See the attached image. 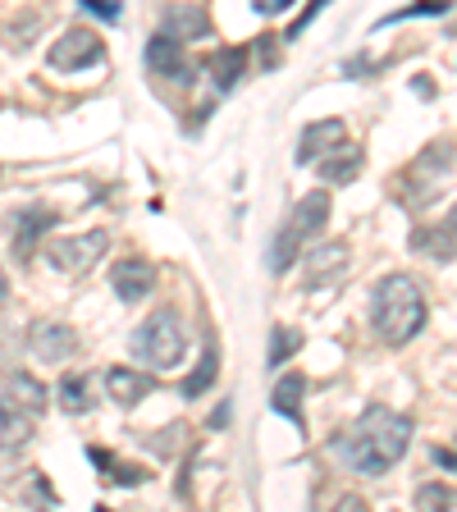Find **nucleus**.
Instances as JSON below:
<instances>
[{
  "label": "nucleus",
  "instance_id": "obj_1",
  "mask_svg": "<svg viewBox=\"0 0 457 512\" xmlns=\"http://www.w3.org/2000/svg\"><path fill=\"white\" fill-rule=\"evenodd\" d=\"M412 444V421L394 407H366L339 439H334V453H339L343 467H352L357 476H384Z\"/></svg>",
  "mask_w": 457,
  "mask_h": 512
},
{
  "label": "nucleus",
  "instance_id": "obj_2",
  "mask_svg": "<svg viewBox=\"0 0 457 512\" xmlns=\"http://www.w3.org/2000/svg\"><path fill=\"white\" fill-rule=\"evenodd\" d=\"M371 325L389 348H403L426 325V293L412 275H384L371 293Z\"/></svg>",
  "mask_w": 457,
  "mask_h": 512
},
{
  "label": "nucleus",
  "instance_id": "obj_3",
  "mask_svg": "<svg viewBox=\"0 0 457 512\" xmlns=\"http://www.w3.org/2000/svg\"><path fill=\"white\" fill-rule=\"evenodd\" d=\"M128 348H133V357H138V362L156 366V371H174V366H183V352H188V330H183L179 311L160 307L156 316H147L138 330H133Z\"/></svg>",
  "mask_w": 457,
  "mask_h": 512
},
{
  "label": "nucleus",
  "instance_id": "obj_4",
  "mask_svg": "<svg viewBox=\"0 0 457 512\" xmlns=\"http://www.w3.org/2000/svg\"><path fill=\"white\" fill-rule=\"evenodd\" d=\"M325 224H330V192H307V197L293 206L288 224L275 234V247H270V270L284 275V270L302 256V247H307Z\"/></svg>",
  "mask_w": 457,
  "mask_h": 512
},
{
  "label": "nucleus",
  "instance_id": "obj_5",
  "mask_svg": "<svg viewBox=\"0 0 457 512\" xmlns=\"http://www.w3.org/2000/svg\"><path fill=\"white\" fill-rule=\"evenodd\" d=\"M398 179H403V188H407V183H421V188L407 192V206H426L430 197H435V192L453 179V142H448V138L430 142V147L421 151V156H416L412 165L398 174Z\"/></svg>",
  "mask_w": 457,
  "mask_h": 512
},
{
  "label": "nucleus",
  "instance_id": "obj_6",
  "mask_svg": "<svg viewBox=\"0 0 457 512\" xmlns=\"http://www.w3.org/2000/svg\"><path fill=\"white\" fill-rule=\"evenodd\" d=\"M110 247V234L106 229H87V234H74V238H55L46 247V261L64 275H87V270L101 261V252Z\"/></svg>",
  "mask_w": 457,
  "mask_h": 512
},
{
  "label": "nucleus",
  "instance_id": "obj_7",
  "mask_svg": "<svg viewBox=\"0 0 457 512\" xmlns=\"http://www.w3.org/2000/svg\"><path fill=\"white\" fill-rule=\"evenodd\" d=\"M101 55H106V46H101V37H96L92 28H69L60 42L46 51V64L60 69V74H69V69H87V64H96Z\"/></svg>",
  "mask_w": 457,
  "mask_h": 512
},
{
  "label": "nucleus",
  "instance_id": "obj_8",
  "mask_svg": "<svg viewBox=\"0 0 457 512\" xmlns=\"http://www.w3.org/2000/svg\"><path fill=\"white\" fill-rule=\"evenodd\" d=\"M28 343H32V352H37V362H69V357L83 348L74 325H60V320H37Z\"/></svg>",
  "mask_w": 457,
  "mask_h": 512
},
{
  "label": "nucleus",
  "instance_id": "obj_9",
  "mask_svg": "<svg viewBox=\"0 0 457 512\" xmlns=\"http://www.w3.org/2000/svg\"><path fill=\"white\" fill-rule=\"evenodd\" d=\"M348 142V124L343 119H316V124L302 128V142H298V165H316L325 151L343 147Z\"/></svg>",
  "mask_w": 457,
  "mask_h": 512
},
{
  "label": "nucleus",
  "instance_id": "obj_10",
  "mask_svg": "<svg viewBox=\"0 0 457 512\" xmlns=\"http://www.w3.org/2000/svg\"><path fill=\"white\" fill-rule=\"evenodd\" d=\"M156 284V270L142 261V256H128V261H115L110 266V288L119 293V302H142Z\"/></svg>",
  "mask_w": 457,
  "mask_h": 512
},
{
  "label": "nucleus",
  "instance_id": "obj_11",
  "mask_svg": "<svg viewBox=\"0 0 457 512\" xmlns=\"http://www.w3.org/2000/svg\"><path fill=\"white\" fill-rule=\"evenodd\" d=\"M147 69H156L160 78H183V83H192V64H188V55H183V42H174L170 32H156L147 42Z\"/></svg>",
  "mask_w": 457,
  "mask_h": 512
},
{
  "label": "nucleus",
  "instance_id": "obj_12",
  "mask_svg": "<svg viewBox=\"0 0 457 512\" xmlns=\"http://www.w3.org/2000/svg\"><path fill=\"white\" fill-rule=\"evenodd\" d=\"M348 270V247L343 243H320L316 252H307V288H325L334 279H343Z\"/></svg>",
  "mask_w": 457,
  "mask_h": 512
},
{
  "label": "nucleus",
  "instance_id": "obj_13",
  "mask_svg": "<svg viewBox=\"0 0 457 512\" xmlns=\"http://www.w3.org/2000/svg\"><path fill=\"white\" fill-rule=\"evenodd\" d=\"M457 220L453 215H444V224H426V229H416L412 234V252H421V256H435V261H453V252H457Z\"/></svg>",
  "mask_w": 457,
  "mask_h": 512
},
{
  "label": "nucleus",
  "instance_id": "obj_14",
  "mask_svg": "<svg viewBox=\"0 0 457 512\" xmlns=\"http://www.w3.org/2000/svg\"><path fill=\"white\" fill-rule=\"evenodd\" d=\"M151 375L147 371H128V366H110L106 371V394L115 398L119 407H133V403H142V398L151 394Z\"/></svg>",
  "mask_w": 457,
  "mask_h": 512
},
{
  "label": "nucleus",
  "instance_id": "obj_15",
  "mask_svg": "<svg viewBox=\"0 0 457 512\" xmlns=\"http://www.w3.org/2000/svg\"><path fill=\"white\" fill-rule=\"evenodd\" d=\"M55 220H60L55 211H19L14 215V256H19V261H32L37 238H42Z\"/></svg>",
  "mask_w": 457,
  "mask_h": 512
},
{
  "label": "nucleus",
  "instance_id": "obj_16",
  "mask_svg": "<svg viewBox=\"0 0 457 512\" xmlns=\"http://www.w3.org/2000/svg\"><path fill=\"white\" fill-rule=\"evenodd\" d=\"M362 147L357 142H343V147L325 151L320 156V179H330V183H352L357 174H362Z\"/></svg>",
  "mask_w": 457,
  "mask_h": 512
},
{
  "label": "nucleus",
  "instance_id": "obj_17",
  "mask_svg": "<svg viewBox=\"0 0 457 512\" xmlns=\"http://www.w3.org/2000/svg\"><path fill=\"white\" fill-rule=\"evenodd\" d=\"M174 42H202L206 32H211V19H206L202 10H192V5H174V10H165V28Z\"/></svg>",
  "mask_w": 457,
  "mask_h": 512
},
{
  "label": "nucleus",
  "instance_id": "obj_18",
  "mask_svg": "<svg viewBox=\"0 0 457 512\" xmlns=\"http://www.w3.org/2000/svg\"><path fill=\"white\" fill-rule=\"evenodd\" d=\"M206 69H211L215 87H220V92H229V87L243 78V69H247V51H243V46H224V51H215L211 60H206Z\"/></svg>",
  "mask_w": 457,
  "mask_h": 512
},
{
  "label": "nucleus",
  "instance_id": "obj_19",
  "mask_svg": "<svg viewBox=\"0 0 457 512\" xmlns=\"http://www.w3.org/2000/svg\"><path fill=\"white\" fill-rule=\"evenodd\" d=\"M302 394H307V380H302L298 371L284 375V380L275 384V394H270V407H275L279 416H293L298 430H302Z\"/></svg>",
  "mask_w": 457,
  "mask_h": 512
},
{
  "label": "nucleus",
  "instance_id": "obj_20",
  "mask_svg": "<svg viewBox=\"0 0 457 512\" xmlns=\"http://www.w3.org/2000/svg\"><path fill=\"white\" fill-rule=\"evenodd\" d=\"M28 435H32L28 421L0 403V453H14V448H23V444H28Z\"/></svg>",
  "mask_w": 457,
  "mask_h": 512
},
{
  "label": "nucleus",
  "instance_id": "obj_21",
  "mask_svg": "<svg viewBox=\"0 0 457 512\" xmlns=\"http://www.w3.org/2000/svg\"><path fill=\"white\" fill-rule=\"evenodd\" d=\"M92 462L96 467H106V476L115 480V485H142V480L151 476L147 467H133V462H119V458H106L101 448H92Z\"/></svg>",
  "mask_w": 457,
  "mask_h": 512
},
{
  "label": "nucleus",
  "instance_id": "obj_22",
  "mask_svg": "<svg viewBox=\"0 0 457 512\" xmlns=\"http://www.w3.org/2000/svg\"><path fill=\"white\" fill-rule=\"evenodd\" d=\"M302 348V334L293 330V325H275V330H270V357H266V366H284L288 357H293V352Z\"/></svg>",
  "mask_w": 457,
  "mask_h": 512
},
{
  "label": "nucleus",
  "instance_id": "obj_23",
  "mask_svg": "<svg viewBox=\"0 0 457 512\" xmlns=\"http://www.w3.org/2000/svg\"><path fill=\"white\" fill-rule=\"evenodd\" d=\"M60 403H64V412H74V416H83L87 407H92L83 375H64V380H60Z\"/></svg>",
  "mask_w": 457,
  "mask_h": 512
},
{
  "label": "nucleus",
  "instance_id": "obj_24",
  "mask_svg": "<svg viewBox=\"0 0 457 512\" xmlns=\"http://www.w3.org/2000/svg\"><path fill=\"white\" fill-rule=\"evenodd\" d=\"M215 366H220V357H215V348H206V357L197 362V371L183 380V398L206 394V389H211V380H215Z\"/></svg>",
  "mask_w": 457,
  "mask_h": 512
},
{
  "label": "nucleus",
  "instance_id": "obj_25",
  "mask_svg": "<svg viewBox=\"0 0 457 512\" xmlns=\"http://www.w3.org/2000/svg\"><path fill=\"white\" fill-rule=\"evenodd\" d=\"M10 394L19 398L23 407H37V412L46 407V384L32 380V375H14V380H10Z\"/></svg>",
  "mask_w": 457,
  "mask_h": 512
},
{
  "label": "nucleus",
  "instance_id": "obj_26",
  "mask_svg": "<svg viewBox=\"0 0 457 512\" xmlns=\"http://www.w3.org/2000/svg\"><path fill=\"white\" fill-rule=\"evenodd\" d=\"M421 14H448V0H416V5H407V10H394V14H384V23H403V19H421Z\"/></svg>",
  "mask_w": 457,
  "mask_h": 512
},
{
  "label": "nucleus",
  "instance_id": "obj_27",
  "mask_svg": "<svg viewBox=\"0 0 457 512\" xmlns=\"http://www.w3.org/2000/svg\"><path fill=\"white\" fill-rule=\"evenodd\" d=\"M416 508H453V490L448 485H421L416 490Z\"/></svg>",
  "mask_w": 457,
  "mask_h": 512
},
{
  "label": "nucleus",
  "instance_id": "obj_28",
  "mask_svg": "<svg viewBox=\"0 0 457 512\" xmlns=\"http://www.w3.org/2000/svg\"><path fill=\"white\" fill-rule=\"evenodd\" d=\"M83 10H92L96 19H106V23H115L119 19V0H78Z\"/></svg>",
  "mask_w": 457,
  "mask_h": 512
},
{
  "label": "nucleus",
  "instance_id": "obj_29",
  "mask_svg": "<svg viewBox=\"0 0 457 512\" xmlns=\"http://www.w3.org/2000/svg\"><path fill=\"white\" fill-rule=\"evenodd\" d=\"M320 5H325V0H311L307 10H302V19H293V23H288V32H284L288 42H293V37H302V28H307V23H311V19H316V14H320Z\"/></svg>",
  "mask_w": 457,
  "mask_h": 512
},
{
  "label": "nucleus",
  "instance_id": "obj_30",
  "mask_svg": "<svg viewBox=\"0 0 457 512\" xmlns=\"http://www.w3.org/2000/svg\"><path fill=\"white\" fill-rule=\"evenodd\" d=\"M288 5H293V0H261L256 10H261V14H275V10H288Z\"/></svg>",
  "mask_w": 457,
  "mask_h": 512
},
{
  "label": "nucleus",
  "instance_id": "obj_31",
  "mask_svg": "<svg viewBox=\"0 0 457 512\" xmlns=\"http://www.w3.org/2000/svg\"><path fill=\"white\" fill-rule=\"evenodd\" d=\"M366 69H371V64H366V60H348V78H362Z\"/></svg>",
  "mask_w": 457,
  "mask_h": 512
},
{
  "label": "nucleus",
  "instance_id": "obj_32",
  "mask_svg": "<svg viewBox=\"0 0 457 512\" xmlns=\"http://www.w3.org/2000/svg\"><path fill=\"white\" fill-rule=\"evenodd\" d=\"M435 462L439 467H453V448H435Z\"/></svg>",
  "mask_w": 457,
  "mask_h": 512
},
{
  "label": "nucleus",
  "instance_id": "obj_33",
  "mask_svg": "<svg viewBox=\"0 0 457 512\" xmlns=\"http://www.w3.org/2000/svg\"><path fill=\"white\" fill-rule=\"evenodd\" d=\"M10 298V275H5V270H0V302Z\"/></svg>",
  "mask_w": 457,
  "mask_h": 512
},
{
  "label": "nucleus",
  "instance_id": "obj_34",
  "mask_svg": "<svg viewBox=\"0 0 457 512\" xmlns=\"http://www.w3.org/2000/svg\"><path fill=\"white\" fill-rule=\"evenodd\" d=\"M0 179H5V174H0Z\"/></svg>",
  "mask_w": 457,
  "mask_h": 512
}]
</instances>
